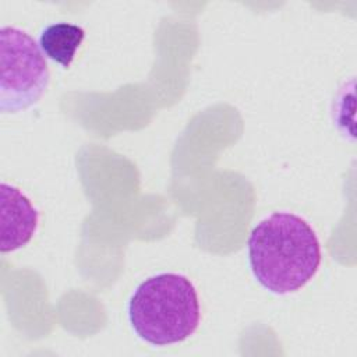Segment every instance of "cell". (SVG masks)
<instances>
[{
	"label": "cell",
	"mask_w": 357,
	"mask_h": 357,
	"mask_svg": "<svg viewBox=\"0 0 357 357\" xmlns=\"http://www.w3.org/2000/svg\"><path fill=\"white\" fill-rule=\"evenodd\" d=\"M321 244L310 223L290 212H273L248 237L254 278L275 294L304 287L321 265Z\"/></svg>",
	"instance_id": "1"
},
{
	"label": "cell",
	"mask_w": 357,
	"mask_h": 357,
	"mask_svg": "<svg viewBox=\"0 0 357 357\" xmlns=\"http://www.w3.org/2000/svg\"><path fill=\"white\" fill-rule=\"evenodd\" d=\"M201 307L192 282L180 273H159L145 279L128 303L134 332L155 346L180 343L198 328Z\"/></svg>",
	"instance_id": "2"
},
{
	"label": "cell",
	"mask_w": 357,
	"mask_h": 357,
	"mask_svg": "<svg viewBox=\"0 0 357 357\" xmlns=\"http://www.w3.org/2000/svg\"><path fill=\"white\" fill-rule=\"evenodd\" d=\"M0 112L17 113L35 105L49 85V68L40 47L25 31H0Z\"/></svg>",
	"instance_id": "3"
},
{
	"label": "cell",
	"mask_w": 357,
	"mask_h": 357,
	"mask_svg": "<svg viewBox=\"0 0 357 357\" xmlns=\"http://www.w3.org/2000/svg\"><path fill=\"white\" fill-rule=\"evenodd\" d=\"M1 243L3 254L29 243L39 223V213L17 187L1 183Z\"/></svg>",
	"instance_id": "4"
},
{
	"label": "cell",
	"mask_w": 357,
	"mask_h": 357,
	"mask_svg": "<svg viewBox=\"0 0 357 357\" xmlns=\"http://www.w3.org/2000/svg\"><path fill=\"white\" fill-rule=\"evenodd\" d=\"M85 38L82 26L70 22H54L45 26L39 35L42 53L63 67H70Z\"/></svg>",
	"instance_id": "5"
}]
</instances>
